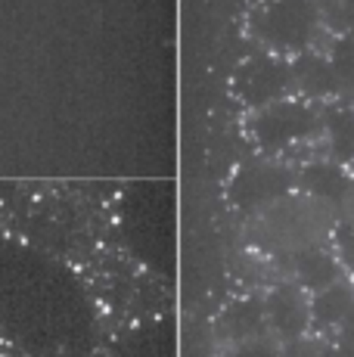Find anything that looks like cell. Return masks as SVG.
I'll return each instance as SVG.
<instances>
[{
	"label": "cell",
	"mask_w": 354,
	"mask_h": 357,
	"mask_svg": "<svg viewBox=\"0 0 354 357\" xmlns=\"http://www.w3.org/2000/svg\"><path fill=\"white\" fill-rule=\"evenodd\" d=\"M320 19H326V25L339 38L342 34H354V0H326L320 6Z\"/></svg>",
	"instance_id": "cell-12"
},
{
	"label": "cell",
	"mask_w": 354,
	"mask_h": 357,
	"mask_svg": "<svg viewBox=\"0 0 354 357\" xmlns=\"http://www.w3.org/2000/svg\"><path fill=\"white\" fill-rule=\"evenodd\" d=\"M342 267L339 261L323 249H298L295 252V280L302 289L308 292H323L332 283H339Z\"/></svg>",
	"instance_id": "cell-8"
},
{
	"label": "cell",
	"mask_w": 354,
	"mask_h": 357,
	"mask_svg": "<svg viewBox=\"0 0 354 357\" xmlns=\"http://www.w3.org/2000/svg\"><path fill=\"white\" fill-rule=\"evenodd\" d=\"M320 29L317 0H268L255 16V31L280 53H302Z\"/></svg>",
	"instance_id": "cell-1"
},
{
	"label": "cell",
	"mask_w": 354,
	"mask_h": 357,
	"mask_svg": "<svg viewBox=\"0 0 354 357\" xmlns=\"http://www.w3.org/2000/svg\"><path fill=\"white\" fill-rule=\"evenodd\" d=\"M233 357H283V348L277 342H270L268 335H255V339L240 342Z\"/></svg>",
	"instance_id": "cell-14"
},
{
	"label": "cell",
	"mask_w": 354,
	"mask_h": 357,
	"mask_svg": "<svg viewBox=\"0 0 354 357\" xmlns=\"http://www.w3.org/2000/svg\"><path fill=\"white\" fill-rule=\"evenodd\" d=\"M323 119L317 115L314 106L308 102H295V100H277L270 106L258 109L252 115V137L258 140V146L268 149V153H277V149H286L298 140H308L314 137Z\"/></svg>",
	"instance_id": "cell-2"
},
{
	"label": "cell",
	"mask_w": 354,
	"mask_h": 357,
	"mask_svg": "<svg viewBox=\"0 0 354 357\" xmlns=\"http://www.w3.org/2000/svg\"><path fill=\"white\" fill-rule=\"evenodd\" d=\"M283 357H320V348L311 339H289L283 348Z\"/></svg>",
	"instance_id": "cell-16"
},
{
	"label": "cell",
	"mask_w": 354,
	"mask_h": 357,
	"mask_svg": "<svg viewBox=\"0 0 354 357\" xmlns=\"http://www.w3.org/2000/svg\"><path fill=\"white\" fill-rule=\"evenodd\" d=\"M336 249L345 264L354 271V224H342V227L336 230Z\"/></svg>",
	"instance_id": "cell-15"
},
{
	"label": "cell",
	"mask_w": 354,
	"mask_h": 357,
	"mask_svg": "<svg viewBox=\"0 0 354 357\" xmlns=\"http://www.w3.org/2000/svg\"><path fill=\"white\" fill-rule=\"evenodd\" d=\"M330 63H332V68H336L342 87L354 84V34H342V38L332 44Z\"/></svg>",
	"instance_id": "cell-13"
},
{
	"label": "cell",
	"mask_w": 354,
	"mask_h": 357,
	"mask_svg": "<svg viewBox=\"0 0 354 357\" xmlns=\"http://www.w3.org/2000/svg\"><path fill=\"white\" fill-rule=\"evenodd\" d=\"M264 326H268V314H264L261 301H255V298L236 301V305H230L221 317V333L233 342L255 339V335L264 333Z\"/></svg>",
	"instance_id": "cell-9"
},
{
	"label": "cell",
	"mask_w": 354,
	"mask_h": 357,
	"mask_svg": "<svg viewBox=\"0 0 354 357\" xmlns=\"http://www.w3.org/2000/svg\"><path fill=\"white\" fill-rule=\"evenodd\" d=\"M323 128L336 162H354V115L348 109H330L323 119Z\"/></svg>",
	"instance_id": "cell-11"
},
{
	"label": "cell",
	"mask_w": 354,
	"mask_h": 357,
	"mask_svg": "<svg viewBox=\"0 0 354 357\" xmlns=\"http://www.w3.org/2000/svg\"><path fill=\"white\" fill-rule=\"evenodd\" d=\"M351 307H354L351 286L332 283L330 289L314 292V301H311V324H317V326H339Z\"/></svg>",
	"instance_id": "cell-10"
},
{
	"label": "cell",
	"mask_w": 354,
	"mask_h": 357,
	"mask_svg": "<svg viewBox=\"0 0 354 357\" xmlns=\"http://www.w3.org/2000/svg\"><path fill=\"white\" fill-rule=\"evenodd\" d=\"M292 190V174L277 165H246L230 183V199L240 208H268Z\"/></svg>",
	"instance_id": "cell-4"
},
{
	"label": "cell",
	"mask_w": 354,
	"mask_h": 357,
	"mask_svg": "<svg viewBox=\"0 0 354 357\" xmlns=\"http://www.w3.org/2000/svg\"><path fill=\"white\" fill-rule=\"evenodd\" d=\"M298 183H302L305 193H311L317 202H339V199L348 196L351 181L342 171L339 162H311L302 168L298 174Z\"/></svg>",
	"instance_id": "cell-7"
},
{
	"label": "cell",
	"mask_w": 354,
	"mask_h": 357,
	"mask_svg": "<svg viewBox=\"0 0 354 357\" xmlns=\"http://www.w3.org/2000/svg\"><path fill=\"white\" fill-rule=\"evenodd\" d=\"M264 314L280 339H302L311 324V305L305 301L302 286H277L264 301Z\"/></svg>",
	"instance_id": "cell-5"
},
{
	"label": "cell",
	"mask_w": 354,
	"mask_h": 357,
	"mask_svg": "<svg viewBox=\"0 0 354 357\" xmlns=\"http://www.w3.org/2000/svg\"><path fill=\"white\" fill-rule=\"evenodd\" d=\"M339 342H345V345H354V307L345 314L342 324H339Z\"/></svg>",
	"instance_id": "cell-17"
},
{
	"label": "cell",
	"mask_w": 354,
	"mask_h": 357,
	"mask_svg": "<svg viewBox=\"0 0 354 357\" xmlns=\"http://www.w3.org/2000/svg\"><path fill=\"white\" fill-rule=\"evenodd\" d=\"M320 357H354V345H345V342H339V345L320 348Z\"/></svg>",
	"instance_id": "cell-18"
},
{
	"label": "cell",
	"mask_w": 354,
	"mask_h": 357,
	"mask_svg": "<svg viewBox=\"0 0 354 357\" xmlns=\"http://www.w3.org/2000/svg\"><path fill=\"white\" fill-rule=\"evenodd\" d=\"M292 81L311 97H336L339 91H345L330 59L314 53H298L292 63Z\"/></svg>",
	"instance_id": "cell-6"
},
{
	"label": "cell",
	"mask_w": 354,
	"mask_h": 357,
	"mask_svg": "<svg viewBox=\"0 0 354 357\" xmlns=\"http://www.w3.org/2000/svg\"><path fill=\"white\" fill-rule=\"evenodd\" d=\"M289 87H292V66H286L274 56L249 59V63H243V68L233 78L236 97L246 102L249 109H255V112L283 100Z\"/></svg>",
	"instance_id": "cell-3"
}]
</instances>
